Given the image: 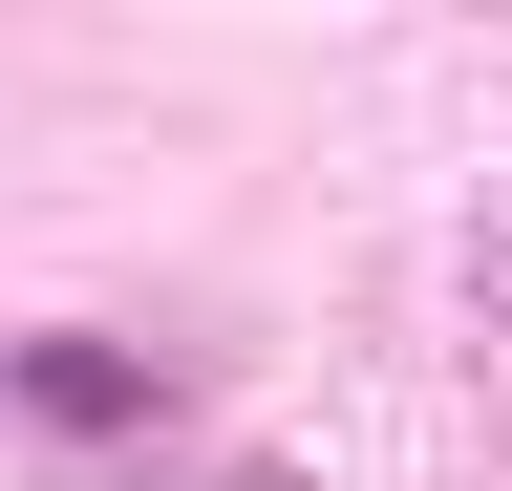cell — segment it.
Wrapping results in <instances>:
<instances>
[{
    "mask_svg": "<svg viewBox=\"0 0 512 491\" xmlns=\"http://www.w3.org/2000/svg\"><path fill=\"white\" fill-rule=\"evenodd\" d=\"M0 385H22L43 427H150V363L128 342H0Z\"/></svg>",
    "mask_w": 512,
    "mask_h": 491,
    "instance_id": "cell-1",
    "label": "cell"
}]
</instances>
